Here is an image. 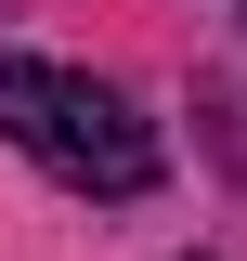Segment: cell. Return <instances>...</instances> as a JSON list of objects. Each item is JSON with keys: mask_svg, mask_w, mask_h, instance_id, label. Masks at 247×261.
<instances>
[{"mask_svg": "<svg viewBox=\"0 0 247 261\" xmlns=\"http://www.w3.org/2000/svg\"><path fill=\"white\" fill-rule=\"evenodd\" d=\"M0 144H26V157L52 170V183H78V196H143L156 183L143 105H130L117 79H91V65L13 53V65H0Z\"/></svg>", "mask_w": 247, "mask_h": 261, "instance_id": "cell-1", "label": "cell"}]
</instances>
